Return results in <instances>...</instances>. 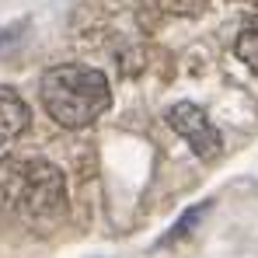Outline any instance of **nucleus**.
<instances>
[{"instance_id":"1","label":"nucleus","mask_w":258,"mask_h":258,"mask_svg":"<svg viewBox=\"0 0 258 258\" xmlns=\"http://www.w3.org/2000/svg\"><path fill=\"white\" fill-rule=\"evenodd\" d=\"M67 216V178L45 157L0 161V220L49 230Z\"/></svg>"},{"instance_id":"2","label":"nucleus","mask_w":258,"mask_h":258,"mask_svg":"<svg viewBox=\"0 0 258 258\" xmlns=\"http://www.w3.org/2000/svg\"><path fill=\"white\" fill-rule=\"evenodd\" d=\"M39 98L49 119L63 129H84L98 122L112 105L108 77L84 63H59L49 67L39 81Z\"/></svg>"},{"instance_id":"3","label":"nucleus","mask_w":258,"mask_h":258,"mask_svg":"<svg viewBox=\"0 0 258 258\" xmlns=\"http://www.w3.org/2000/svg\"><path fill=\"white\" fill-rule=\"evenodd\" d=\"M168 126L192 147V154L196 157H203V161H213L216 154H220V147H223V136H220V129L210 122V115L199 108V105H192V101H178L168 108Z\"/></svg>"},{"instance_id":"4","label":"nucleus","mask_w":258,"mask_h":258,"mask_svg":"<svg viewBox=\"0 0 258 258\" xmlns=\"http://www.w3.org/2000/svg\"><path fill=\"white\" fill-rule=\"evenodd\" d=\"M28 119H32V112H28L25 98L14 87L0 84V147L11 143V140H18L28 129Z\"/></svg>"},{"instance_id":"5","label":"nucleus","mask_w":258,"mask_h":258,"mask_svg":"<svg viewBox=\"0 0 258 258\" xmlns=\"http://www.w3.org/2000/svg\"><path fill=\"white\" fill-rule=\"evenodd\" d=\"M234 56H237L251 74H258V14L237 32V39H234Z\"/></svg>"},{"instance_id":"6","label":"nucleus","mask_w":258,"mask_h":258,"mask_svg":"<svg viewBox=\"0 0 258 258\" xmlns=\"http://www.w3.org/2000/svg\"><path fill=\"white\" fill-rule=\"evenodd\" d=\"M143 7H154L161 14H171V18H196L210 7V0H140Z\"/></svg>"},{"instance_id":"7","label":"nucleus","mask_w":258,"mask_h":258,"mask_svg":"<svg viewBox=\"0 0 258 258\" xmlns=\"http://www.w3.org/2000/svg\"><path fill=\"white\" fill-rule=\"evenodd\" d=\"M206 210H210V203H203V206H192V210H188V213H185V216H181V220H178V223L171 227V234L164 237V244H168V241H178V237H185V234L192 230V223H196L199 216L206 213Z\"/></svg>"},{"instance_id":"8","label":"nucleus","mask_w":258,"mask_h":258,"mask_svg":"<svg viewBox=\"0 0 258 258\" xmlns=\"http://www.w3.org/2000/svg\"><path fill=\"white\" fill-rule=\"evenodd\" d=\"M237 4H258V0H237Z\"/></svg>"}]
</instances>
